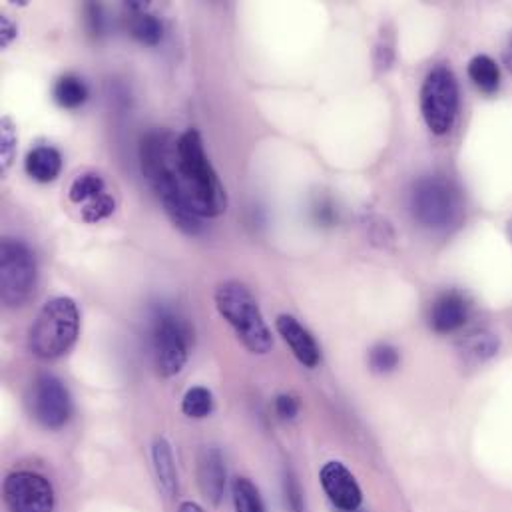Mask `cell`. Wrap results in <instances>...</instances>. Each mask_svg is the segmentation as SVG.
<instances>
[{"label":"cell","mask_w":512,"mask_h":512,"mask_svg":"<svg viewBox=\"0 0 512 512\" xmlns=\"http://www.w3.org/2000/svg\"><path fill=\"white\" fill-rule=\"evenodd\" d=\"M106 192V184L102 180L100 174H94V172H84L80 174L72 186H70V192H68V198L72 204H88L90 200L102 196Z\"/></svg>","instance_id":"obj_20"},{"label":"cell","mask_w":512,"mask_h":512,"mask_svg":"<svg viewBox=\"0 0 512 512\" xmlns=\"http://www.w3.org/2000/svg\"><path fill=\"white\" fill-rule=\"evenodd\" d=\"M232 497L236 512H265L261 495L250 479H236L232 485Z\"/></svg>","instance_id":"obj_22"},{"label":"cell","mask_w":512,"mask_h":512,"mask_svg":"<svg viewBox=\"0 0 512 512\" xmlns=\"http://www.w3.org/2000/svg\"><path fill=\"white\" fill-rule=\"evenodd\" d=\"M399 361V351L389 343H379L369 351V367L375 373H391L399 367Z\"/></svg>","instance_id":"obj_24"},{"label":"cell","mask_w":512,"mask_h":512,"mask_svg":"<svg viewBox=\"0 0 512 512\" xmlns=\"http://www.w3.org/2000/svg\"><path fill=\"white\" fill-rule=\"evenodd\" d=\"M275 327L279 331V335L283 337V341L289 345V349L293 351L295 359L305 365V367H317L319 359H321V351L317 341L311 337V333L291 315H279L275 321Z\"/></svg>","instance_id":"obj_13"},{"label":"cell","mask_w":512,"mask_h":512,"mask_svg":"<svg viewBox=\"0 0 512 512\" xmlns=\"http://www.w3.org/2000/svg\"><path fill=\"white\" fill-rule=\"evenodd\" d=\"M226 479H228V471H226L222 453L214 447L204 449L198 459V485L202 495L212 505L222 503L226 493Z\"/></svg>","instance_id":"obj_14"},{"label":"cell","mask_w":512,"mask_h":512,"mask_svg":"<svg viewBox=\"0 0 512 512\" xmlns=\"http://www.w3.org/2000/svg\"><path fill=\"white\" fill-rule=\"evenodd\" d=\"M465 351L477 361L491 359L499 351V339L489 331H477L465 341Z\"/></svg>","instance_id":"obj_23"},{"label":"cell","mask_w":512,"mask_h":512,"mask_svg":"<svg viewBox=\"0 0 512 512\" xmlns=\"http://www.w3.org/2000/svg\"><path fill=\"white\" fill-rule=\"evenodd\" d=\"M16 146H18V140H16V128H14V122L10 118H2L0 122V166H2V172H6L14 158H16Z\"/></svg>","instance_id":"obj_25"},{"label":"cell","mask_w":512,"mask_h":512,"mask_svg":"<svg viewBox=\"0 0 512 512\" xmlns=\"http://www.w3.org/2000/svg\"><path fill=\"white\" fill-rule=\"evenodd\" d=\"M52 96L58 106H62L66 110H74V108H80L88 100V86L76 74H64L56 80V84L52 88Z\"/></svg>","instance_id":"obj_18"},{"label":"cell","mask_w":512,"mask_h":512,"mask_svg":"<svg viewBox=\"0 0 512 512\" xmlns=\"http://www.w3.org/2000/svg\"><path fill=\"white\" fill-rule=\"evenodd\" d=\"M421 112L435 136L453 130L459 114V84L447 66L433 68L421 88Z\"/></svg>","instance_id":"obj_7"},{"label":"cell","mask_w":512,"mask_h":512,"mask_svg":"<svg viewBox=\"0 0 512 512\" xmlns=\"http://www.w3.org/2000/svg\"><path fill=\"white\" fill-rule=\"evenodd\" d=\"M182 411L190 419H206L214 411V395L206 387H192L182 399Z\"/></svg>","instance_id":"obj_21"},{"label":"cell","mask_w":512,"mask_h":512,"mask_svg":"<svg viewBox=\"0 0 512 512\" xmlns=\"http://www.w3.org/2000/svg\"><path fill=\"white\" fill-rule=\"evenodd\" d=\"M24 170L34 182H40V184L54 182L62 170V156L52 146H38L28 152Z\"/></svg>","instance_id":"obj_16"},{"label":"cell","mask_w":512,"mask_h":512,"mask_svg":"<svg viewBox=\"0 0 512 512\" xmlns=\"http://www.w3.org/2000/svg\"><path fill=\"white\" fill-rule=\"evenodd\" d=\"M469 76L475 86L487 94L497 92L501 86V70L497 62L487 54H479L469 62Z\"/></svg>","instance_id":"obj_19"},{"label":"cell","mask_w":512,"mask_h":512,"mask_svg":"<svg viewBox=\"0 0 512 512\" xmlns=\"http://www.w3.org/2000/svg\"><path fill=\"white\" fill-rule=\"evenodd\" d=\"M80 333L78 305L70 297H54L36 315L28 331L30 353L42 361L62 357L72 349Z\"/></svg>","instance_id":"obj_4"},{"label":"cell","mask_w":512,"mask_h":512,"mask_svg":"<svg viewBox=\"0 0 512 512\" xmlns=\"http://www.w3.org/2000/svg\"><path fill=\"white\" fill-rule=\"evenodd\" d=\"M351 512H361V511H359V509H357V511H351Z\"/></svg>","instance_id":"obj_32"},{"label":"cell","mask_w":512,"mask_h":512,"mask_svg":"<svg viewBox=\"0 0 512 512\" xmlns=\"http://www.w3.org/2000/svg\"><path fill=\"white\" fill-rule=\"evenodd\" d=\"M142 174L162 202L172 224L188 234L198 236L204 226L202 218L190 208L178 162V136L170 130H152L140 144Z\"/></svg>","instance_id":"obj_1"},{"label":"cell","mask_w":512,"mask_h":512,"mask_svg":"<svg viewBox=\"0 0 512 512\" xmlns=\"http://www.w3.org/2000/svg\"><path fill=\"white\" fill-rule=\"evenodd\" d=\"M114 210H116L114 198L104 192L102 196H98V198H94V200H90L88 204L82 206V218L88 224H96V222H102V220L110 218L114 214Z\"/></svg>","instance_id":"obj_26"},{"label":"cell","mask_w":512,"mask_h":512,"mask_svg":"<svg viewBox=\"0 0 512 512\" xmlns=\"http://www.w3.org/2000/svg\"><path fill=\"white\" fill-rule=\"evenodd\" d=\"M178 162L184 192L190 208L200 218H218L228 210V194L206 154L202 136L196 128L178 138Z\"/></svg>","instance_id":"obj_2"},{"label":"cell","mask_w":512,"mask_h":512,"mask_svg":"<svg viewBox=\"0 0 512 512\" xmlns=\"http://www.w3.org/2000/svg\"><path fill=\"white\" fill-rule=\"evenodd\" d=\"M216 307L226 323L236 331L240 343L254 355H267L273 335L263 319L254 293L242 281H224L216 289Z\"/></svg>","instance_id":"obj_3"},{"label":"cell","mask_w":512,"mask_h":512,"mask_svg":"<svg viewBox=\"0 0 512 512\" xmlns=\"http://www.w3.org/2000/svg\"><path fill=\"white\" fill-rule=\"evenodd\" d=\"M321 487L335 509L341 512L357 511L363 501V493L351 471L337 461L327 463L319 473Z\"/></svg>","instance_id":"obj_11"},{"label":"cell","mask_w":512,"mask_h":512,"mask_svg":"<svg viewBox=\"0 0 512 512\" xmlns=\"http://www.w3.org/2000/svg\"><path fill=\"white\" fill-rule=\"evenodd\" d=\"M128 6H130V18H128L130 34L146 46H156L164 36L162 22L146 10L148 6L144 2H132Z\"/></svg>","instance_id":"obj_17"},{"label":"cell","mask_w":512,"mask_h":512,"mask_svg":"<svg viewBox=\"0 0 512 512\" xmlns=\"http://www.w3.org/2000/svg\"><path fill=\"white\" fill-rule=\"evenodd\" d=\"M152 463H154V473L158 479V485L162 489V493L168 499H176L178 495V469H176V461H174V453L172 447L168 443V439L158 437L152 445Z\"/></svg>","instance_id":"obj_15"},{"label":"cell","mask_w":512,"mask_h":512,"mask_svg":"<svg viewBox=\"0 0 512 512\" xmlns=\"http://www.w3.org/2000/svg\"><path fill=\"white\" fill-rule=\"evenodd\" d=\"M283 497H285L287 511L303 512V509H305L301 485H299V481L295 479V475L291 471H287L285 477H283Z\"/></svg>","instance_id":"obj_27"},{"label":"cell","mask_w":512,"mask_h":512,"mask_svg":"<svg viewBox=\"0 0 512 512\" xmlns=\"http://www.w3.org/2000/svg\"><path fill=\"white\" fill-rule=\"evenodd\" d=\"M471 315L469 299L459 291H445L441 293L429 311V325L433 331L447 335L459 331Z\"/></svg>","instance_id":"obj_12"},{"label":"cell","mask_w":512,"mask_h":512,"mask_svg":"<svg viewBox=\"0 0 512 512\" xmlns=\"http://www.w3.org/2000/svg\"><path fill=\"white\" fill-rule=\"evenodd\" d=\"M178 512H206L198 503H192V501H186V503H182L180 505V509Z\"/></svg>","instance_id":"obj_31"},{"label":"cell","mask_w":512,"mask_h":512,"mask_svg":"<svg viewBox=\"0 0 512 512\" xmlns=\"http://www.w3.org/2000/svg\"><path fill=\"white\" fill-rule=\"evenodd\" d=\"M30 411L44 429H62L72 417V399L66 385L50 373L38 375L30 391Z\"/></svg>","instance_id":"obj_9"},{"label":"cell","mask_w":512,"mask_h":512,"mask_svg":"<svg viewBox=\"0 0 512 512\" xmlns=\"http://www.w3.org/2000/svg\"><path fill=\"white\" fill-rule=\"evenodd\" d=\"M190 325L170 309H156L152 317V351L154 363L162 377L178 375L190 353L192 345Z\"/></svg>","instance_id":"obj_6"},{"label":"cell","mask_w":512,"mask_h":512,"mask_svg":"<svg viewBox=\"0 0 512 512\" xmlns=\"http://www.w3.org/2000/svg\"><path fill=\"white\" fill-rule=\"evenodd\" d=\"M8 512H52L56 505L50 481L32 471H16L4 481Z\"/></svg>","instance_id":"obj_10"},{"label":"cell","mask_w":512,"mask_h":512,"mask_svg":"<svg viewBox=\"0 0 512 512\" xmlns=\"http://www.w3.org/2000/svg\"><path fill=\"white\" fill-rule=\"evenodd\" d=\"M86 22H88V28L92 34H100L102 32V12H100V6L96 4H88L86 6Z\"/></svg>","instance_id":"obj_30"},{"label":"cell","mask_w":512,"mask_h":512,"mask_svg":"<svg viewBox=\"0 0 512 512\" xmlns=\"http://www.w3.org/2000/svg\"><path fill=\"white\" fill-rule=\"evenodd\" d=\"M18 34L16 24L8 16H0V46L6 48Z\"/></svg>","instance_id":"obj_29"},{"label":"cell","mask_w":512,"mask_h":512,"mask_svg":"<svg viewBox=\"0 0 512 512\" xmlns=\"http://www.w3.org/2000/svg\"><path fill=\"white\" fill-rule=\"evenodd\" d=\"M275 413L283 419V421H291L297 417L299 413V401L293 395H279L275 399Z\"/></svg>","instance_id":"obj_28"},{"label":"cell","mask_w":512,"mask_h":512,"mask_svg":"<svg viewBox=\"0 0 512 512\" xmlns=\"http://www.w3.org/2000/svg\"><path fill=\"white\" fill-rule=\"evenodd\" d=\"M411 212L429 230H445L459 220L461 198L451 180L425 176L411 190Z\"/></svg>","instance_id":"obj_5"},{"label":"cell","mask_w":512,"mask_h":512,"mask_svg":"<svg viewBox=\"0 0 512 512\" xmlns=\"http://www.w3.org/2000/svg\"><path fill=\"white\" fill-rule=\"evenodd\" d=\"M36 285V259L30 248L12 238L0 244V297L6 307H20Z\"/></svg>","instance_id":"obj_8"}]
</instances>
